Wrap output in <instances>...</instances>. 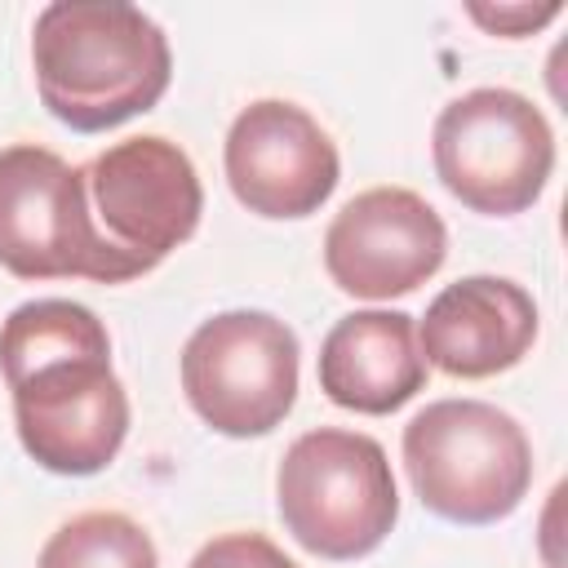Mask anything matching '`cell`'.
Here are the masks:
<instances>
[{"instance_id": "obj_7", "label": "cell", "mask_w": 568, "mask_h": 568, "mask_svg": "<svg viewBox=\"0 0 568 568\" xmlns=\"http://www.w3.org/2000/svg\"><path fill=\"white\" fill-rule=\"evenodd\" d=\"M182 390L217 435H266L297 399V333L266 311H222L186 337Z\"/></svg>"}, {"instance_id": "obj_11", "label": "cell", "mask_w": 568, "mask_h": 568, "mask_svg": "<svg viewBox=\"0 0 568 568\" xmlns=\"http://www.w3.org/2000/svg\"><path fill=\"white\" fill-rule=\"evenodd\" d=\"M537 342V302L501 275H466L435 293L422 315L417 346L426 368L448 377H493L515 368Z\"/></svg>"}, {"instance_id": "obj_8", "label": "cell", "mask_w": 568, "mask_h": 568, "mask_svg": "<svg viewBox=\"0 0 568 568\" xmlns=\"http://www.w3.org/2000/svg\"><path fill=\"white\" fill-rule=\"evenodd\" d=\"M84 200L98 235L138 271H155L178 244H186L204 213V191L191 155L160 138H124L93 155L84 169Z\"/></svg>"}, {"instance_id": "obj_1", "label": "cell", "mask_w": 568, "mask_h": 568, "mask_svg": "<svg viewBox=\"0 0 568 568\" xmlns=\"http://www.w3.org/2000/svg\"><path fill=\"white\" fill-rule=\"evenodd\" d=\"M13 426L49 475H98L129 435V395L111 368L106 324L71 297H36L0 328Z\"/></svg>"}, {"instance_id": "obj_10", "label": "cell", "mask_w": 568, "mask_h": 568, "mask_svg": "<svg viewBox=\"0 0 568 568\" xmlns=\"http://www.w3.org/2000/svg\"><path fill=\"white\" fill-rule=\"evenodd\" d=\"M226 182L257 217H311L337 186V146L311 111L284 98L248 102L226 133Z\"/></svg>"}, {"instance_id": "obj_9", "label": "cell", "mask_w": 568, "mask_h": 568, "mask_svg": "<svg viewBox=\"0 0 568 568\" xmlns=\"http://www.w3.org/2000/svg\"><path fill=\"white\" fill-rule=\"evenodd\" d=\"M448 257L444 217L408 186H368L342 204L324 231L328 280L368 302H390L426 284Z\"/></svg>"}, {"instance_id": "obj_13", "label": "cell", "mask_w": 568, "mask_h": 568, "mask_svg": "<svg viewBox=\"0 0 568 568\" xmlns=\"http://www.w3.org/2000/svg\"><path fill=\"white\" fill-rule=\"evenodd\" d=\"M36 568H160V559L138 519L120 510H84L44 541Z\"/></svg>"}, {"instance_id": "obj_12", "label": "cell", "mask_w": 568, "mask_h": 568, "mask_svg": "<svg viewBox=\"0 0 568 568\" xmlns=\"http://www.w3.org/2000/svg\"><path fill=\"white\" fill-rule=\"evenodd\" d=\"M426 386V359L413 315L351 311L320 346V390L351 413H395Z\"/></svg>"}, {"instance_id": "obj_3", "label": "cell", "mask_w": 568, "mask_h": 568, "mask_svg": "<svg viewBox=\"0 0 568 568\" xmlns=\"http://www.w3.org/2000/svg\"><path fill=\"white\" fill-rule=\"evenodd\" d=\"M404 466L430 515L497 524L528 497L532 444L488 399H435L404 426Z\"/></svg>"}, {"instance_id": "obj_14", "label": "cell", "mask_w": 568, "mask_h": 568, "mask_svg": "<svg viewBox=\"0 0 568 568\" xmlns=\"http://www.w3.org/2000/svg\"><path fill=\"white\" fill-rule=\"evenodd\" d=\"M186 568H293V559L262 532H226L200 546Z\"/></svg>"}, {"instance_id": "obj_16", "label": "cell", "mask_w": 568, "mask_h": 568, "mask_svg": "<svg viewBox=\"0 0 568 568\" xmlns=\"http://www.w3.org/2000/svg\"><path fill=\"white\" fill-rule=\"evenodd\" d=\"M293 568H297V564H293Z\"/></svg>"}, {"instance_id": "obj_5", "label": "cell", "mask_w": 568, "mask_h": 568, "mask_svg": "<svg viewBox=\"0 0 568 568\" xmlns=\"http://www.w3.org/2000/svg\"><path fill=\"white\" fill-rule=\"evenodd\" d=\"M430 155L453 200L488 217H515L550 182L555 133L532 98L501 84L470 89L435 115Z\"/></svg>"}, {"instance_id": "obj_15", "label": "cell", "mask_w": 568, "mask_h": 568, "mask_svg": "<svg viewBox=\"0 0 568 568\" xmlns=\"http://www.w3.org/2000/svg\"><path fill=\"white\" fill-rule=\"evenodd\" d=\"M466 13L484 27V31H493V36H506V40H519V36H532V31H541L550 18H559V4L550 0V4H466Z\"/></svg>"}, {"instance_id": "obj_2", "label": "cell", "mask_w": 568, "mask_h": 568, "mask_svg": "<svg viewBox=\"0 0 568 568\" xmlns=\"http://www.w3.org/2000/svg\"><path fill=\"white\" fill-rule=\"evenodd\" d=\"M40 102L75 133L115 129L151 111L173 75L169 36L124 0H53L31 27Z\"/></svg>"}, {"instance_id": "obj_6", "label": "cell", "mask_w": 568, "mask_h": 568, "mask_svg": "<svg viewBox=\"0 0 568 568\" xmlns=\"http://www.w3.org/2000/svg\"><path fill=\"white\" fill-rule=\"evenodd\" d=\"M0 266L18 280H138L98 235L80 169L36 142L0 151Z\"/></svg>"}, {"instance_id": "obj_4", "label": "cell", "mask_w": 568, "mask_h": 568, "mask_svg": "<svg viewBox=\"0 0 568 568\" xmlns=\"http://www.w3.org/2000/svg\"><path fill=\"white\" fill-rule=\"evenodd\" d=\"M275 501L293 541L320 559H359L377 550L399 519L386 448L342 426L306 430L284 448Z\"/></svg>"}]
</instances>
